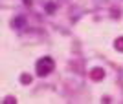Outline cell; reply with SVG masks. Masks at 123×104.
<instances>
[{
  "label": "cell",
  "instance_id": "1",
  "mask_svg": "<svg viewBox=\"0 0 123 104\" xmlns=\"http://www.w3.org/2000/svg\"><path fill=\"white\" fill-rule=\"evenodd\" d=\"M51 69H53V60H51L50 57H44V58H41V60L37 62V73H39L41 77L48 75Z\"/></svg>",
  "mask_w": 123,
  "mask_h": 104
}]
</instances>
